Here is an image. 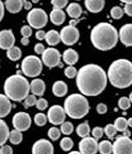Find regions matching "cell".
Segmentation results:
<instances>
[{"label":"cell","mask_w":132,"mask_h":154,"mask_svg":"<svg viewBox=\"0 0 132 154\" xmlns=\"http://www.w3.org/2000/svg\"><path fill=\"white\" fill-rule=\"evenodd\" d=\"M107 74L96 64L82 66L76 77V87L85 96H98L105 91L107 85Z\"/></svg>","instance_id":"1"},{"label":"cell","mask_w":132,"mask_h":154,"mask_svg":"<svg viewBox=\"0 0 132 154\" xmlns=\"http://www.w3.org/2000/svg\"><path fill=\"white\" fill-rule=\"evenodd\" d=\"M90 41L98 50L108 51L115 47L118 41L116 28L109 23H98L90 32Z\"/></svg>","instance_id":"2"},{"label":"cell","mask_w":132,"mask_h":154,"mask_svg":"<svg viewBox=\"0 0 132 154\" xmlns=\"http://www.w3.org/2000/svg\"><path fill=\"white\" fill-rule=\"evenodd\" d=\"M107 79L112 86L118 89L129 87L132 84V62L121 58L113 61L107 72Z\"/></svg>","instance_id":"3"},{"label":"cell","mask_w":132,"mask_h":154,"mask_svg":"<svg viewBox=\"0 0 132 154\" xmlns=\"http://www.w3.org/2000/svg\"><path fill=\"white\" fill-rule=\"evenodd\" d=\"M4 92L10 100L20 102L29 95L30 83L28 79L20 74H14L6 79Z\"/></svg>","instance_id":"4"},{"label":"cell","mask_w":132,"mask_h":154,"mask_svg":"<svg viewBox=\"0 0 132 154\" xmlns=\"http://www.w3.org/2000/svg\"><path fill=\"white\" fill-rule=\"evenodd\" d=\"M64 109L66 115L72 119H82L89 113V104L85 95L73 94L64 100Z\"/></svg>","instance_id":"5"},{"label":"cell","mask_w":132,"mask_h":154,"mask_svg":"<svg viewBox=\"0 0 132 154\" xmlns=\"http://www.w3.org/2000/svg\"><path fill=\"white\" fill-rule=\"evenodd\" d=\"M23 74L28 78L38 77L43 69V62L40 58L34 55H29L23 59L21 64Z\"/></svg>","instance_id":"6"},{"label":"cell","mask_w":132,"mask_h":154,"mask_svg":"<svg viewBox=\"0 0 132 154\" xmlns=\"http://www.w3.org/2000/svg\"><path fill=\"white\" fill-rule=\"evenodd\" d=\"M27 20L30 27L40 29L47 24L48 17L47 13L41 8H34L27 15Z\"/></svg>","instance_id":"7"},{"label":"cell","mask_w":132,"mask_h":154,"mask_svg":"<svg viewBox=\"0 0 132 154\" xmlns=\"http://www.w3.org/2000/svg\"><path fill=\"white\" fill-rule=\"evenodd\" d=\"M60 36H61V41L65 45L71 46L75 45L78 41L80 38V32L75 26L69 24L61 29Z\"/></svg>","instance_id":"8"},{"label":"cell","mask_w":132,"mask_h":154,"mask_svg":"<svg viewBox=\"0 0 132 154\" xmlns=\"http://www.w3.org/2000/svg\"><path fill=\"white\" fill-rule=\"evenodd\" d=\"M61 53L56 48H48L42 53L41 61L44 65H45L48 68H54L56 66L61 65Z\"/></svg>","instance_id":"9"},{"label":"cell","mask_w":132,"mask_h":154,"mask_svg":"<svg viewBox=\"0 0 132 154\" xmlns=\"http://www.w3.org/2000/svg\"><path fill=\"white\" fill-rule=\"evenodd\" d=\"M112 145L114 154H132V140L129 137H118Z\"/></svg>","instance_id":"10"},{"label":"cell","mask_w":132,"mask_h":154,"mask_svg":"<svg viewBox=\"0 0 132 154\" xmlns=\"http://www.w3.org/2000/svg\"><path fill=\"white\" fill-rule=\"evenodd\" d=\"M32 119L29 114L20 111L16 113L12 118V125L14 128L20 131H27L31 127Z\"/></svg>","instance_id":"11"},{"label":"cell","mask_w":132,"mask_h":154,"mask_svg":"<svg viewBox=\"0 0 132 154\" xmlns=\"http://www.w3.org/2000/svg\"><path fill=\"white\" fill-rule=\"evenodd\" d=\"M48 120L53 125H61L65 121L66 113L64 109L59 105L52 106L48 111Z\"/></svg>","instance_id":"12"},{"label":"cell","mask_w":132,"mask_h":154,"mask_svg":"<svg viewBox=\"0 0 132 154\" xmlns=\"http://www.w3.org/2000/svg\"><path fill=\"white\" fill-rule=\"evenodd\" d=\"M78 146L81 154H96L98 152V143L94 137H84L79 142Z\"/></svg>","instance_id":"13"},{"label":"cell","mask_w":132,"mask_h":154,"mask_svg":"<svg viewBox=\"0 0 132 154\" xmlns=\"http://www.w3.org/2000/svg\"><path fill=\"white\" fill-rule=\"evenodd\" d=\"M32 154H53L54 147L46 139H40L34 143L32 149Z\"/></svg>","instance_id":"14"},{"label":"cell","mask_w":132,"mask_h":154,"mask_svg":"<svg viewBox=\"0 0 132 154\" xmlns=\"http://www.w3.org/2000/svg\"><path fill=\"white\" fill-rule=\"evenodd\" d=\"M15 38L12 31L5 29L0 32V48L8 50L13 46H15Z\"/></svg>","instance_id":"15"},{"label":"cell","mask_w":132,"mask_h":154,"mask_svg":"<svg viewBox=\"0 0 132 154\" xmlns=\"http://www.w3.org/2000/svg\"><path fill=\"white\" fill-rule=\"evenodd\" d=\"M118 39L127 47L132 46V23H127L120 28Z\"/></svg>","instance_id":"16"},{"label":"cell","mask_w":132,"mask_h":154,"mask_svg":"<svg viewBox=\"0 0 132 154\" xmlns=\"http://www.w3.org/2000/svg\"><path fill=\"white\" fill-rule=\"evenodd\" d=\"M45 83L42 79H33L30 83V91L32 94L36 96H43L45 92Z\"/></svg>","instance_id":"17"},{"label":"cell","mask_w":132,"mask_h":154,"mask_svg":"<svg viewBox=\"0 0 132 154\" xmlns=\"http://www.w3.org/2000/svg\"><path fill=\"white\" fill-rule=\"evenodd\" d=\"M10 100L6 94H0V119L4 118L10 114L12 107Z\"/></svg>","instance_id":"18"},{"label":"cell","mask_w":132,"mask_h":154,"mask_svg":"<svg viewBox=\"0 0 132 154\" xmlns=\"http://www.w3.org/2000/svg\"><path fill=\"white\" fill-rule=\"evenodd\" d=\"M85 6L90 12L98 13L104 8L105 0H85Z\"/></svg>","instance_id":"19"},{"label":"cell","mask_w":132,"mask_h":154,"mask_svg":"<svg viewBox=\"0 0 132 154\" xmlns=\"http://www.w3.org/2000/svg\"><path fill=\"white\" fill-rule=\"evenodd\" d=\"M64 61L69 66H74L77 62L79 59V55L76 51L73 48H68L63 53L62 56Z\"/></svg>","instance_id":"20"},{"label":"cell","mask_w":132,"mask_h":154,"mask_svg":"<svg viewBox=\"0 0 132 154\" xmlns=\"http://www.w3.org/2000/svg\"><path fill=\"white\" fill-rule=\"evenodd\" d=\"M50 20L55 25H61L65 21V13L62 9L53 8L50 13Z\"/></svg>","instance_id":"21"},{"label":"cell","mask_w":132,"mask_h":154,"mask_svg":"<svg viewBox=\"0 0 132 154\" xmlns=\"http://www.w3.org/2000/svg\"><path fill=\"white\" fill-rule=\"evenodd\" d=\"M23 0H6L4 6L10 13L16 14L20 12L23 8Z\"/></svg>","instance_id":"22"},{"label":"cell","mask_w":132,"mask_h":154,"mask_svg":"<svg viewBox=\"0 0 132 154\" xmlns=\"http://www.w3.org/2000/svg\"><path fill=\"white\" fill-rule=\"evenodd\" d=\"M52 93L56 97H63L68 93V86L63 81H56L52 86Z\"/></svg>","instance_id":"23"},{"label":"cell","mask_w":132,"mask_h":154,"mask_svg":"<svg viewBox=\"0 0 132 154\" xmlns=\"http://www.w3.org/2000/svg\"><path fill=\"white\" fill-rule=\"evenodd\" d=\"M45 41L48 45L55 46L58 45L61 41V36L60 33L56 30H50L46 33Z\"/></svg>","instance_id":"24"},{"label":"cell","mask_w":132,"mask_h":154,"mask_svg":"<svg viewBox=\"0 0 132 154\" xmlns=\"http://www.w3.org/2000/svg\"><path fill=\"white\" fill-rule=\"evenodd\" d=\"M66 11L72 19H78L82 14V8L78 3H72L67 7Z\"/></svg>","instance_id":"25"},{"label":"cell","mask_w":132,"mask_h":154,"mask_svg":"<svg viewBox=\"0 0 132 154\" xmlns=\"http://www.w3.org/2000/svg\"><path fill=\"white\" fill-rule=\"evenodd\" d=\"M9 135L10 131L8 124L3 119H0V146H3L8 141V140L9 139Z\"/></svg>","instance_id":"26"},{"label":"cell","mask_w":132,"mask_h":154,"mask_svg":"<svg viewBox=\"0 0 132 154\" xmlns=\"http://www.w3.org/2000/svg\"><path fill=\"white\" fill-rule=\"evenodd\" d=\"M7 57L10 61H19L22 57V51L17 46H13L8 50H7Z\"/></svg>","instance_id":"27"},{"label":"cell","mask_w":132,"mask_h":154,"mask_svg":"<svg viewBox=\"0 0 132 154\" xmlns=\"http://www.w3.org/2000/svg\"><path fill=\"white\" fill-rule=\"evenodd\" d=\"M98 152L101 154H111L113 152V145L110 140H102L98 144Z\"/></svg>","instance_id":"28"},{"label":"cell","mask_w":132,"mask_h":154,"mask_svg":"<svg viewBox=\"0 0 132 154\" xmlns=\"http://www.w3.org/2000/svg\"><path fill=\"white\" fill-rule=\"evenodd\" d=\"M76 134H77L80 137L84 138V137H89V133H90V128H89V124H88L87 122L80 124L78 126L76 127Z\"/></svg>","instance_id":"29"},{"label":"cell","mask_w":132,"mask_h":154,"mask_svg":"<svg viewBox=\"0 0 132 154\" xmlns=\"http://www.w3.org/2000/svg\"><path fill=\"white\" fill-rule=\"evenodd\" d=\"M9 140L12 144H20L23 140V134L22 131H20L16 129H14L12 131H10L9 135Z\"/></svg>","instance_id":"30"},{"label":"cell","mask_w":132,"mask_h":154,"mask_svg":"<svg viewBox=\"0 0 132 154\" xmlns=\"http://www.w3.org/2000/svg\"><path fill=\"white\" fill-rule=\"evenodd\" d=\"M114 125L117 131H122L123 132L128 128L127 119L126 118H124V117H118V118L115 119Z\"/></svg>","instance_id":"31"},{"label":"cell","mask_w":132,"mask_h":154,"mask_svg":"<svg viewBox=\"0 0 132 154\" xmlns=\"http://www.w3.org/2000/svg\"><path fill=\"white\" fill-rule=\"evenodd\" d=\"M60 146H61L63 151H70L73 149V147H74V141H73V140L70 137H64V138H62L61 142H60Z\"/></svg>","instance_id":"32"},{"label":"cell","mask_w":132,"mask_h":154,"mask_svg":"<svg viewBox=\"0 0 132 154\" xmlns=\"http://www.w3.org/2000/svg\"><path fill=\"white\" fill-rule=\"evenodd\" d=\"M74 125L71 122H64L63 124H61V133H63L65 136H69L70 134L73 133L74 131Z\"/></svg>","instance_id":"33"},{"label":"cell","mask_w":132,"mask_h":154,"mask_svg":"<svg viewBox=\"0 0 132 154\" xmlns=\"http://www.w3.org/2000/svg\"><path fill=\"white\" fill-rule=\"evenodd\" d=\"M123 15H124L123 9L118 6H114L110 10V15L114 20H119L123 16Z\"/></svg>","instance_id":"34"},{"label":"cell","mask_w":132,"mask_h":154,"mask_svg":"<svg viewBox=\"0 0 132 154\" xmlns=\"http://www.w3.org/2000/svg\"><path fill=\"white\" fill-rule=\"evenodd\" d=\"M47 120H48V117L44 113H37L34 116V122L37 126H44L47 123Z\"/></svg>","instance_id":"35"},{"label":"cell","mask_w":132,"mask_h":154,"mask_svg":"<svg viewBox=\"0 0 132 154\" xmlns=\"http://www.w3.org/2000/svg\"><path fill=\"white\" fill-rule=\"evenodd\" d=\"M61 130L56 127H52L49 128L48 131V137L52 140H53V141H56L57 140L60 138L61 137Z\"/></svg>","instance_id":"36"},{"label":"cell","mask_w":132,"mask_h":154,"mask_svg":"<svg viewBox=\"0 0 132 154\" xmlns=\"http://www.w3.org/2000/svg\"><path fill=\"white\" fill-rule=\"evenodd\" d=\"M117 130L115 128L114 124H107L106 126L105 127L104 132L106 135V137L110 140H113L115 137V135L117 133Z\"/></svg>","instance_id":"37"},{"label":"cell","mask_w":132,"mask_h":154,"mask_svg":"<svg viewBox=\"0 0 132 154\" xmlns=\"http://www.w3.org/2000/svg\"><path fill=\"white\" fill-rule=\"evenodd\" d=\"M64 75L69 79H74L77 75V70L74 66H69L64 69Z\"/></svg>","instance_id":"38"},{"label":"cell","mask_w":132,"mask_h":154,"mask_svg":"<svg viewBox=\"0 0 132 154\" xmlns=\"http://www.w3.org/2000/svg\"><path fill=\"white\" fill-rule=\"evenodd\" d=\"M36 101H37V99H36V95L34 94H30L28 95L23 101V106L25 108H28V107H31V106H33L34 105H36Z\"/></svg>","instance_id":"39"},{"label":"cell","mask_w":132,"mask_h":154,"mask_svg":"<svg viewBox=\"0 0 132 154\" xmlns=\"http://www.w3.org/2000/svg\"><path fill=\"white\" fill-rule=\"evenodd\" d=\"M130 101L129 98H127V97H122V98H120L119 100H118V106H119L120 109H122V110H127V109H129L130 107Z\"/></svg>","instance_id":"40"},{"label":"cell","mask_w":132,"mask_h":154,"mask_svg":"<svg viewBox=\"0 0 132 154\" xmlns=\"http://www.w3.org/2000/svg\"><path fill=\"white\" fill-rule=\"evenodd\" d=\"M69 0H51L52 5L56 9H63L67 6Z\"/></svg>","instance_id":"41"},{"label":"cell","mask_w":132,"mask_h":154,"mask_svg":"<svg viewBox=\"0 0 132 154\" xmlns=\"http://www.w3.org/2000/svg\"><path fill=\"white\" fill-rule=\"evenodd\" d=\"M104 133V129L101 128V127H95L92 130V135L94 139H96L97 140L99 139H101L103 136Z\"/></svg>","instance_id":"42"},{"label":"cell","mask_w":132,"mask_h":154,"mask_svg":"<svg viewBox=\"0 0 132 154\" xmlns=\"http://www.w3.org/2000/svg\"><path fill=\"white\" fill-rule=\"evenodd\" d=\"M48 106V103L45 99H44V98H40V99H37V101H36V106L38 110H40V111H44L45 109H47Z\"/></svg>","instance_id":"43"},{"label":"cell","mask_w":132,"mask_h":154,"mask_svg":"<svg viewBox=\"0 0 132 154\" xmlns=\"http://www.w3.org/2000/svg\"><path fill=\"white\" fill-rule=\"evenodd\" d=\"M21 35H23V37H28L29 38L31 35H32V30L30 26L24 25L21 28L20 30Z\"/></svg>","instance_id":"44"},{"label":"cell","mask_w":132,"mask_h":154,"mask_svg":"<svg viewBox=\"0 0 132 154\" xmlns=\"http://www.w3.org/2000/svg\"><path fill=\"white\" fill-rule=\"evenodd\" d=\"M96 110L98 113L101 114V115H103V114L106 113L108 108H107V106L106 104L101 103H99L97 105Z\"/></svg>","instance_id":"45"},{"label":"cell","mask_w":132,"mask_h":154,"mask_svg":"<svg viewBox=\"0 0 132 154\" xmlns=\"http://www.w3.org/2000/svg\"><path fill=\"white\" fill-rule=\"evenodd\" d=\"M0 154H13L12 148L9 145L3 144L0 148Z\"/></svg>","instance_id":"46"},{"label":"cell","mask_w":132,"mask_h":154,"mask_svg":"<svg viewBox=\"0 0 132 154\" xmlns=\"http://www.w3.org/2000/svg\"><path fill=\"white\" fill-rule=\"evenodd\" d=\"M34 50L36 52V54H38V55H42V53L44 52L45 50V48H44V45L43 44L40 43H37L34 47Z\"/></svg>","instance_id":"47"},{"label":"cell","mask_w":132,"mask_h":154,"mask_svg":"<svg viewBox=\"0 0 132 154\" xmlns=\"http://www.w3.org/2000/svg\"><path fill=\"white\" fill-rule=\"evenodd\" d=\"M46 32L43 30H38L36 33V37L39 41H43L45 39Z\"/></svg>","instance_id":"48"},{"label":"cell","mask_w":132,"mask_h":154,"mask_svg":"<svg viewBox=\"0 0 132 154\" xmlns=\"http://www.w3.org/2000/svg\"><path fill=\"white\" fill-rule=\"evenodd\" d=\"M123 11H124V13H126L128 16L132 17V4H126Z\"/></svg>","instance_id":"49"},{"label":"cell","mask_w":132,"mask_h":154,"mask_svg":"<svg viewBox=\"0 0 132 154\" xmlns=\"http://www.w3.org/2000/svg\"><path fill=\"white\" fill-rule=\"evenodd\" d=\"M4 8H5V6L2 2V0H0V22L4 16Z\"/></svg>","instance_id":"50"},{"label":"cell","mask_w":132,"mask_h":154,"mask_svg":"<svg viewBox=\"0 0 132 154\" xmlns=\"http://www.w3.org/2000/svg\"><path fill=\"white\" fill-rule=\"evenodd\" d=\"M23 8L25 10H30L32 9V3H30L29 1L28 0H23Z\"/></svg>","instance_id":"51"},{"label":"cell","mask_w":132,"mask_h":154,"mask_svg":"<svg viewBox=\"0 0 132 154\" xmlns=\"http://www.w3.org/2000/svg\"><path fill=\"white\" fill-rule=\"evenodd\" d=\"M20 42H21V44L23 45L27 46L28 45V44L30 43V41H29V38H28V37H23V38H22V39H21Z\"/></svg>","instance_id":"52"},{"label":"cell","mask_w":132,"mask_h":154,"mask_svg":"<svg viewBox=\"0 0 132 154\" xmlns=\"http://www.w3.org/2000/svg\"><path fill=\"white\" fill-rule=\"evenodd\" d=\"M120 1L126 4H132V0H120Z\"/></svg>","instance_id":"53"},{"label":"cell","mask_w":132,"mask_h":154,"mask_svg":"<svg viewBox=\"0 0 132 154\" xmlns=\"http://www.w3.org/2000/svg\"><path fill=\"white\" fill-rule=\"evenodd\" d=\"M123 136H126V137H130V132L128 129H127L126 131H123Z\"/></svg>","instance_id":"54"},{"label":"cell","mask_w":132,"mask_h":154,"mask_svg":"<svg viewBox=\"0 0 132 154\" xmlns=\"http://www.w3.org/2000/svg\"><path fill=\"white\" fill-rule=\"evenodd\" d=\"M127 124H128V127L132 128V117L130 118L129 119H127Z\"/></svg>","instance_id":"55"},{"label":"cell","mask_w":132,"mask_h":154,"mask_svg":"<svg viewBox=\"0 0 132 154\" xmlns=\"http://www.w3.org/2000/svg\"><path fill=\"white\" fill-rule=\"evenodd\" d=\"M69 154H81V153L78 151H73V152H70Z\"/></svg>","instance_id":"56"},{"label":"cell","mask_w":132,"mask_h":154,"mask_svg":"<svg viewBox=\"0 0 132 154\" xmlns=\"http://www.w3.org/2000/svg\"><path fill=\"white\" fill-rule=\"evenodd\" d=\"M129 99H130V103H132V92H130V94Z\"/></svg>","instance_id":"57"},{"label":"cell","mask_w":132,"mask_h":154,"mask_svg":"<svg viewBox=\"0 0 132 154\" xmlns=\"http://www.w3.org/2000/svg\"><path fill=\"white\" fill-rule=\"evenodd\" d=\"M39 2V0H32V3H37Z\"/></svg>","instance_id":"58"},{"label":"cell","mask_w":132,"mask_h":154,"mask_svg":"<svg viewBox=\"0 0 132 154\" xmlns=\"http://www.w3.org/2000/svg\"><path fill=\"white\" fill-rule=\"evenodd\" d=\"M76 1H80V0H76Z\"/></svg>","instance_id":"59"}]
</instances>
